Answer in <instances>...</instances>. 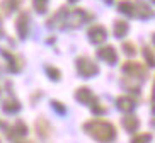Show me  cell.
<instances>
[{
  "instance_id": "obj_15",
  "label": "cell",
  "mask_w": 155,
  "mask_h": 143,
  "mask_svg": "<svg viewBox=\"0 0 155 143\" xmlns=\"http://www.w3.org/2000/svg\"><path fill=\"white\" fill-rule=\"evenodd\" d=\"M32 2H34V9L39 14H45L46 9H48V0H32Z\"/></svg>"
},
{
  "instance_id": "obj_21",
  "label": "cell",
  "mask_w": 155,
  "mask_h": 143,
  "mask_svg": "<svg viewBox=\"0 0 155 143\" xmlns=\"http://www.w3.org/2000/svg\"><path fill=\"white\" fill-rule=\"evenodd\" d=\"M51 106L55 107L56 111H58V114H63V112L67 111V109H65V107L61 106V104H58V102H51Z\"/></svg>"
},
{
  "instance_id": "obj_6",
  "label": "cell",
  "mask_w": 155,
  "mask_h": 143,
  "mask_svg": "<svg viewBox=\"0 0 155 143\" xmlns=\"http://www.w3.org/2000/svg\"><path fill=\"white\" fill-rule=\"evenodd\" d=\"M97 55H99V58H102L104 61H107V63H116V60H118V55H116V50H114L113 46H104L101 48L99 51H97Z\"/></svg>"
},
{
  "instance_id": "obj_11",
  "label": "cell",
  "mask_w": 155,
  "mask_h": 143,
  "mask_svg": "<svg viewBox=\"0 0 155 143\" xmlns=\"http://www.w3.org/2000/svg\"><path fill=\"white\" fill-rule=\"evenodd\" d=\"M123 125H124V128H126L128 131H133V129L138 128V119L133 114H128L126 118L123 119Z\"/></svg>"
},
{
  "instance_id": "obj_9",
  "label": "cell",
  "mask_w": 155,
  "mask_h": 143,
  "mask_svg": "<svg viewBox=\"0 0 155 143\" xmlns=\"http://www.w3.org/2000/svg\"><path fill=\"white\" fill-rule=\"evenodd\" d=\"M118 107L123 112H131L133 107H135V101L130 99V97H119L118 99Z\"/></svg>"
},
{
  "instance_id": "obj_20",
  "label": "cell",
  "mask_w": 155,
  "mask_h": 143,
  "mask_svg": "<svg viewBox=\"0 0 155 143\" xmlns=\"http://www.w3.org/2000/svg\"><path fill=\"white\" fill-rule=\"evenodd\" d=\"M143 53H145L147 60H148V65H150V67H152V65H153V55H152L150 48H148V50H147V48H145V50H143Z\"/></svg>"
},
{
  "instance_id": "obj_18",
  "label": "cell",
  "mask_w": 155,
  "mask_h": 143,
  "mask_svg": "<svg viewBox=\"0 0 155 143\" xmlns=\"http://www.w3.org/2000/svg\"><path fill=\"white\" fill-rule=\"evenodd\" d=\"M14 131L19 135V136H24V135L28 133V128H26V125H24V123H17V125L14 126Z\"/></svg>"
},
{
  "instance_id": "obj_2",
  "label": "cell",
  "mask_w": 155,
  "mask_h": 143,
  "mask_svg": "<svg viewBox=\"0 0 155 143\" xmlns=\"http://www.w3.org/2000/svg\"><path fill=\"white\" fill-rule=\"evenodd\" d=\"M87 19H89V14H85L84 10H73L72 14L67 12L63 26H65V28H78L80 24L85 22Z\"/></svg>"
},
{
  "instance_id": "obj_22",
  "label": "cell",
  "mask_w": 155,
  "mask_h": 143,
  "mask_svg": "<svg viewBox=\"0 0 155 143\" xmlns=\"http://www.w3.org/2000/svg\"><path fill=\"white\" fill-rule=\"evenodd\" d=\"M0 36H2V21H0Z\"/></svg>"
},
{
  "instance_id": "obj_17",
  "label": "cell",
  "mask_w": 155,
  "mask_h": 143,
  "mask_svg": "<svg viewBox=\"0 0 155 143\" xmlns=\"http://www.w3.org/2000/svg\"><path fill=\"white\" fill-rule=\"evenodd\" d=\"M150 135L148 133H143V135H138V136H135V138L131 140V143H148L150 141Z\"/></svg>"
},
{
  "instance_id": "obj_14",
  "label": "cell",
  "mask_w": 155,
  "mask_h": 143,
  "mask_svg": "<svg viewBox=\"0 0 155 143\" xmlns=\"http://www.w3.org/2000/svg\"><path fill=\"white\" fill-rule=\"evenodd\" d=\"M19 107H21V104L17 101H14V99H10V102H5L4 104V109L7 112H15V111H19Z\"/></svg>"
},
{
  "instance_id": "obj_16",
  "label": "cell",
  "mask_w": 155,
  "mask_h": 143,
  "mask_svg": "<svg viewBox=\"0 0 155 143\" xmlns=\"http://www.w3.org/2000/svg\"><path fill=\"white\" fill-rule=\"evenodd\" d=\"M46 70H48V77L53 80H60L61 79V73L58 72V68H55V67H46Z\"/></svg>"
},
{
  "instance_id": "obj_3",
  "label": "cell",
  "mask_w": 155,
  "mask_h": 143,
  "mask_svg": "<svg viewBox=\"0 0 155 143\" xmlns=\"http://www.w3.org/2000/svg\"><path fill=\"white\" fill-rule=\"evenodd\" d=\"M77 70L82 77H92V75L97 73L96 63H92V61L89 60V58H85V56L77 58Z\"/></svg>"
},
{
  "instance_id": "obj_24",
  "label": "cell",
  "mask_w": 155,
  "mask_h": 143,
  "mask_svg": "<svg viewBox=\"0 0 155 143\" xmlns=\"http://www.w3.org/2000/svg\"><path fill=\"white\" fill-rule=\"evenodd\" d=\"M68 2H75V0H68Z\"/></svg>"
},
{
  "instance_id": "obj_4",
  "label": "cell",
  "mask_w": 155,
  "mask_h": 143,
  "mask_svg": "<svg viewBox=\"0 0 155 143\" xmlns=\"http://www.w3.org/2000/svg\"><path fill=\"white\" fill-rule=\"evenodd\" d=\"M123 72L126 75H131V77H140V79L145 77V68L140 63H135V61H128L123 67Z\"/></svg>"
},
{
  "instance_id": "obj_8",
  "label": "cell",
  "mask_w": 155,
  "mask_h": 143,
  "mask_svg": "<svg viewBox=\"0 0 155 143\" xmlns=\"http://www.w3.org/2000/svg\"><path fill=\"white\" fill-rule=\"evenodd\" d=\"M28 26H29V17H28V14L24 12V14H21L17 19V32H19L21 37L28 36V29H29Z\"/></svg>"
},
{
  "instance_id": "obj_23",
  "label": "cell",
  "mask_w": 155,
  "mask_h": 143,
  "mask_svg": "<svg viewBox=\"0 0 155 143\" xmlns=\"http://www.w3.org/2000/svg\"><path fill=\"white\" fill-rule=\"evenodd\" d=\"M106 2H107V4H109V2H113V0H106Z\"/></svg>"
},
{
  "instance_id": "obj_5",
  "label": "cell",
  "mask_w": 155,
  "mask_h": 143,
  "mask_svg": "<svg viewBox=\"0 0 155 143\" xmlns=\"http://www.w3.org/2000/svg\"><path fill=\"white\" fill-rule=\"evenodd\" d=\"M89 37H91L92 43H96V44H101V43L106 41V37H107V32L102 26H96V28H91L89 29Z\"/></svg>"
},
{
  "instance_id": "obj_7",
  "label": "cell",
  "mask_w": 155,
  "mask_h": 143,
  "mask_svg": "<svg viewBox=\"0 0 155 143\" xmlns=\"http://www.w3.org/2000/svg\"><path fill=\"white\" fill-rule=\"evenodd\" d=\"M75 96H77V101L84 102V104H96V96L89 90V89L82 87V89H78L77 92H75Z\"/></svg>"
},
{
  "instance_id": "obj_10",
  "label": "cell",
  "mask_w": 155,
  "mask_h": 143,
  "mask_svg": "<svg viewBox=\"0 0 155 143\" xmlns=\"http://www.w3.org/2000/svg\"><path fill=\"white\" fill-rule=\"evenodd\" d=\"M135 10H137V14L140 19H148L152 15V10L148 9L145 4H141V2H137V4L133 5V12H135Z\"/></svg>"
},
{
  "instance_id": "obj_19",
  "label": "cell",
  "mask_w": 155,
  "mask_h": 143,
  "mask_svg": "<svg viewBox=\"0 0 155 143\" xmlns=\"http://www.w3.org/2000/svg\"><path fill=\"white\" fill-rule=\"evenodd\" d=\"M123 48H124V51H126V53H128L130 56H133V55H135V46H133L131 43H124V44H123Z\"/></svg>"
},
{
  "instance_id": "obj_13",
  "label": "cell",
  "mask_w": 155,
  "mask_h": 143,
  "mask_svg": "<svg viewBox=\"0 0 155 143\" xmlns=\"http://www.w3.org/2000/svg\"><path fill=\"white\" fill-rule=\"evenodd\" d=\"M118 10L119 12H123V14H133V4L131 2H119V5H118Z\"/></svg>"
},
{
  "instance_id": "obj_12",
  "label": "cell",
  "mask_w": 155,
  "mask_h": 143,
  "mask_svg": "<svg viewBox=\"0 0 155 143\" xmlns=\"http://www.w3.org/2000/svg\"><path fill=\"white\" fill-rule=\"evenodd\" d=\"M114 29H116V31H114V34H116V36H118V37H123L124 34L128 32V24L124 22V21H116V24H114Z\"/></svg>"
},
{
  "instance_id": "obj_1",
  "label": "cell",
  "mask_w": 155,
  "mask_h": 143,
  "mask_svg": "<svg viewBox=\"0 0 155 143\" xmlns=\"http://www.w3.org/2000/svg\"><path fill=\"white\" fill-rule=\"evenodd\" d=\"M85 131L91 135L92 138H96L97 141L102 143H109L116 136V129L111 123L106 121H89L85 123Z\"/></svg>"
}]
</instances>
